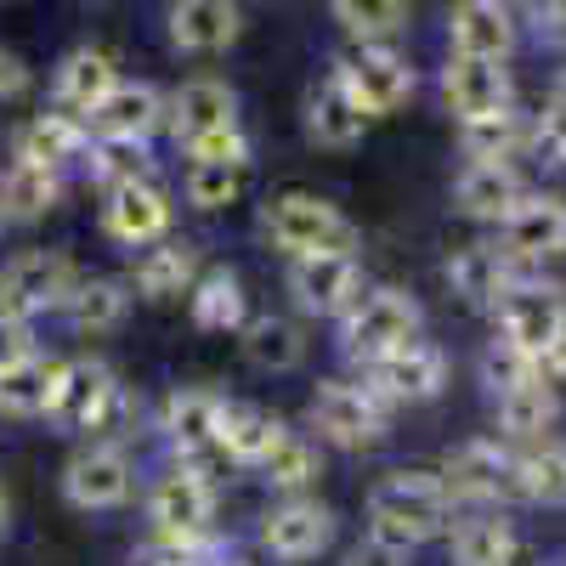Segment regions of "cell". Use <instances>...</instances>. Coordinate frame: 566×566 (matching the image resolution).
I'll return each mask as SVG.
<instances>
[{
    "instance_id": "obj_1",
    "label": "cell",
    "mask_w": 566,
    "mask_h": 566,
    "mask_svg": "<svg viewBox=\"0 0 566 566\" xmlns=\"http://www.w3.org/2000/svg\"><path fill=\"white\" fill-rule=\"evenodd\" d=\"M453 527V493L437 470H391L368 488V533H386L408 549Z\"/></svg>"
},
{
    "instance_id": "obj_2",
    "label": "cell",
    "mask_w": 566,
    "mask_h": 566,
    "mask_svg": "<svg viewBox=\"0 0 566 566\" xmlns=\"http://www.w3.org/2000/svg\"><path fill=\"white\" fill-rule=\"evenodd\" d=\"M499 340L515 352H527L549 386H560L566 374V290L544 277H522L499 301Z\"/></svg>"
},
{
    "instance_id": "obj_3",
    "label": "cell",
    "mask_w": 566,
    "mask_h": 566,
    "mask_svg": "<svg viewBox=\"0 0 566 566\" xmlns=\"http://www.w3.org/2000/svg\"><path fill=\"white\" fill-rule=\"evenodd\" d=\"M266 239L277 250H290V261L301 255H352L357 250V227L340 216V205H328L317 193H277L261 216Z\"/></svg>"
},
{
    "instance_id": "obj_4",
    "label": "cell",
    "mask_w": 566,
    "mask_h": 566,
    "mask_svg": "<svg viewBox=\"0 0 566 566\" xmlns=\"http://www.w3.org/2000/svg\"><path fill=\"white\" fill-rule=\"evenodd\" d=\"M419 323H424V312L408 290H391V283L386 290H363V301L340 317V346L352 363L368 368V363L402 352L408 340H419Z\"/></svg>"
},
{
    "instance_id": "obj_5",
    "label": "cell",
    "mask_w": 566,
    "mask_h": 566,
    "mask_svg": "<svg viewBox=\"0 0 566 566\" xmlns=\"http://www.w3.org/2000/svg\"><path fill=\"white\" fill-rule=\"evenodd\" d=\"M442 482L453 499H470V504H527V488H522V453L499 448L493 437H476L448 453L442 464Z\"/></svg>"
},
{
    "instance_id": "obj_6",
    "label": "cell",
    "mask_w": 566,
    "mask_h": 566,
    "mask_svg": "<svg viewBox=\"0 0 566 566\" xmlns=\"http://www.w3.org/2000/svg\"><path fill=\"white\" fill-rule=\"evenodd\" d=\"M335 80L346 85V97L363 108V119H386L413 97V69L391 45H352L335 63Z\"/></svg>"
},
{
    "instance_id": "obj_7",
    "label": "cell",
    "mask_w": 566,
    "mask_h": 566,
    "mask_svg": "<svg viewBox=\"0 0 566 566\" xmlns=\"http://www.w3.org/2000/svg\"><path fill=\"white\" fill-rule=\"evenodd\" d=\"M74 261L63 250H23L7 261L0 272V312L12 317H40V312H63L69 295H74Z\"/></svg>"
},
{
    "instance_id": "obj_8",
    "label": "cell",
    "mask_w": 566,
    "mask_h": 566,
    "mask_svg": "<svg viewBox=\"0 0 566 566\" xmlns=\"http://www.w3.org/2000/svg\"><path fill=\"white\" fill-rule=\"evenodd\" d=\"M306 419H312V431L323 442H335V448H374L386 437V408L374 402L363 386L352 380H323L306 402Z\"/></svg>"
},
{
    "instance_id": "obj_9",
    "label": "cell",
    "mask_w": 566,
    "mask_h": 566,
    "mask_svg": "<svg viewBox=\"0 0 566 566\" xmlns=\"http://www.w3.org/2000/svg\"><path fill=\"white\" fill-rule=\"evenodd\" d=\"M442 386H448V357L431 340H408L402 352L363 368V391L380 408H391V402H431V397H442Z\"/></svg>"
},
{
    "instance_id": "obj_10",
    "label": "cell",
    "mask_w": 566,
    "mask_h": 566,
    "mask_svg": "<svg viewBox=\"0 0 566 566\" xmlns=\"http://www.w3.org/2000/svg\"><path fill=\"white\" fill-rule=\"evenodd\" d=\"M290 301L306 317H346L363 301V261L357 255H301L283 277Z\"/></svg>"
},
{
    "instance_id": "obj_11",
    "label": "cell",
    "mask_w": 566,
    "mask_h": 566,
    "mask_svg": "<svg viewBox=\"0 0 566 566\" xmlns=\"http://www.w3.org/2000/svg\"><path fill=\"white\" fill-rule=\"evenodd\" d=\"M148 522L159 538H210L216 522V482L199 476L193 464H176L148 493Z\"/></svg>"
},
{
    "instance_id": "obj_12",
    "label": "cell",
    "mask_w": 566,
    "mask_h": 566,
    "mask_svg": "<svg viewBox=\"0 0 566 566\" xmlns=\"http://www.w3.org/2000/svg\"><path fill=\"white\" fill-rule=\"evenodd\" d=\"M499 250L515 266H538L566 255V199L560 193H527L499 221Z\"/></svg>"
},
{
    "instance_id": "obj_13",
    "label": "cell",
    "mask_w": 566,
    "mask_h": 566,
    "mask_svg": "<svg viewBox=\"0 0 566 566\" xmlns=\"http://www.w3.org/2000/svg\"><path fill=\"white\" fill-rule=\"evenodd\" d=\"M170 193L154 181V176H136V181H119L108 187V205H103V227H108V239L130 244V250H154L165 244V232H170Z\"/></svg>"
},
{
    "instance_id": "obj_14",
    "label": "cell",
    "mask_w": 566,
    "mask_h": 566,
    "mask_svg": "<svg viewBox=\"0 0 566 566\" xmlns=\"http://www.w3.org/2000/svg\"><path fill=\"white\" fill-rule=\"evenodd\" d=\"M80 125H85L91 142H130V148H148V136L165 125V97L148 80H119Z\"/></svg>"
},
{
    "instance_id": "obj_15",
    "label": "cell",
    "mask_w": 566,
    "mask_h": 566,
    "mask_svg": "<svg viewBox=\"0 0 566 566\" xmlns=\"http://www.w3.org/2000/svg\"><path fill=\"white\" fill-rule=\"evenodd\" d=\"M136 488V470L125 459V448L114 442H91L63 464V499L74 510H119Z\"/></svg>"
},
{
    "instance_id": "obj_16",
    "label": "cell",
    "mask_w": 566,
    "mask_h": 566,
    "mask_svg": "<svg viewBox=\"0 0 566 566\" xmlns=\"http://www.w3.org/2000/svg\"><path fill=\"white\" fill-rule=\"evenodd\" d=\"M165 125H170V136L181 142V148H193V142H205V136L239 130V97H232L227 80L199 74L165 103Z\"/></svg>"
},
{
    "instance_id": "obj_17",
    "label": "cell",
    "mask_w": 566,
    "mask_h": 566,
    "mask_svg": "<svg viewBox=\"0 0 566 566\" xmlns=\"http://www.w3.org/2000/svg\"><path fill=\"white\" fill-rule=\"evenodd\" d=\"M261 544L277 555V560H317L328 544H335V510L317 504V499H283L266 527H261Z\"/></svg>"
},
{
    "instance_id": "obj_18",
    "label": "cell",
    "mask_w": 566,
    "mask_h": 566,
    "mask_svg": "<svg viewBox=\"0 0 566 566\" xmlns=\"http://www.w3.org/2000/svg\"><path fill=\"white\" fill-rule=\"evenodd\" d=\"M114 397H119L114 368L97 363V357H74V363H63V386H57V402H52V424H63V431H97L103 413L114 408Z\"/></svg>"
},
{
    "instance_id": "obj_19",
    "label": "cell",
    "mask_w": 566,
    "mask_h": 566,
    "mask_svg": "<svg viewBox=\"0 0 566 566\" xmlns=\"http://www.w3.org/2000/svg\"><path fill=\"white\" fill-rule=\"evenodd\" d=\"M448 45L470 63H510L515 52V12L499 0H464L448 12Z\"/></svg>"
},
{
    "instance_id": "obj_20",
    "label": "cell",
    "mask_w": 566,
    "mask_h": 566,
    "mask_svg": "<svg viewBox=\"0 0 566 566\" xmlns=\"http://www.w3.org/2000/svg\"><path fill=\"white\" fill-rule=\"evenodd\" d=\"M442 97L459 114V125L488 119V114H510V69L504 63H470V57H448L442 69Z\"/></svg>"
},
{
    "instance_id": "obj_21",
    "label": "cell",
    "mask_w": 566,
    "mask_h": 566,
    "mask_svg": "<svg viewBox=\"0 0 566 566\" xmlns=\"http://www.w3.org/2000/svg\"><path fill=\"white\" fill-rule=\"evenodd\" d=\"M527 277V266H515L499 244H464L453 261H448V283H453V295L464 306H493L515 290V283Z\"/></svg>"
},
{
    "instance_id": "obj_22",
    "label": "cell",
    "mask_w": 566,
    "mask_h": 566,
    "mask_svg": "<svg viewBox=\"0 0 566 566\" xmlns=\"http://www.w3.org/2000/svg\"><path fill=\"white\" fill-rule=\"evenodd\" d=\"M239 34H244V12L227 7V0H181V7H170V45L176 52L216 57Z\"/></svg>"
},
{
    "instance_id": "obj_23",
    "label": "cell",
    "mask_w": 566,
    "mask_h": 566,
    "mask_svg": "<svg viewBox=\"0 0 566 566\" xmlns=\"http://www.w3.org/2000/svg\"><path fill=\"white\" fill-rule=\"evenodd\" d=\"M114 85H119V63L103 52V45H80V52H69V57L57 63V80H52L57 108H63L69 119H85Z\"/></svg>"
},
{
    "instance_id": "obj_24",
    "label": "cell",
    "mask_w": 566,
    "mask_h": 566,
    "mask_svg": "<svg viewBox=\"0 0 566 566\" xmlns=\"http://www.w3.org/2000/svg\"><path fill=\"white\" fill-rule=\"evenodd\" d=\"M216 419H221V397L205 391V386H187V391H170L165 402V437L176 442L181 459H221L216 448Z\"/></svg>"
},
{
    "instance_id": "obj_25",
    "label": "cell",
    "mask_w": 566,
    "mask_h": 566,
    "mask_svg": "<svg viewBox=\"0 0 566 566\" xmlns=\"http://www.w3.org/2000/svg\"><path fill=\"white\" fill-rule=\"evenodd\" d=\"M522 199H527V187H522V176H515V165H464L459 181H453V205L470 221L499 227Z\"/></svg>"
},
{
    "instance_id": "obj_26",
    "label": "cell",
    "mask_w": 566,
    "mask_h": 566,
    "mask_svg": "<svg viewBox=\"0 0 566 566\" xmlns=\"http://www.w3.org/2000/svg\"><path fill=\"white\" fill-rule=\"evenodd\" d=\"M448 560L453 566H515L522 560V533H515L499 510L464 515L448 533Z\"/></svg>"
},
{
    "instance_id": "obj_27",
    "label": "cell",
    "mask_w": 566,
    "mask_h": 566,
    "mask_svg": "<svg viewBox=\"0 0 566 566\" xmlns=\"http://www.w3.org/2000/svg\"><path fill=\"white\" fill-rule=\"evenodd\" d=\"M193 323L205 328V335H244V323H250V295H244V283L232 266H210L199 272L193 283Z\"/></svg>"
},
{
    "instance_id": "obj_28",
    "label": "cell",
    "mask_w": 566,
    "mask_h": 566,
    "mask_svg": "<svg viewBox=\"0 0 566 566\" xmlns=\"http://www.w3.org/2000/svg\"><path fill=\"white\" fill-rule=\"evenodd\" d=\"M283 424L261 408V402H239V397H221V419H216V448L232 464H261V453L277 442Z\"/></svg>"
},
{
    "instance_id": "obj_29",
    "label": "cell",
    "mask_w": 566,
    "mask_h": 566,
    "mask_svg": "<svg viewBox=\"0 0 566 566\" xmlns=\"http://www.w3.org/2000/svg\"><path fill=\"white\" fill-rule=\"evenodd\" d=\"M193 283H199V250H193V244H176V239L154 244L148 255L136 261V272H130V290H136L142 301L193 295Z\"/></svg>"
},
{
    "instance_id": "obj_30",
    "label": "cell",
    "mask_w": 566,
    "mask_h": 566,
    "mask_svg": "<svg viewBox=\"0 0 566 566\" xmlns=\"http://www.w3.org/2000/svg\"><path fill=\"white\" fill-rule=\"evenodd\" d=\"M85 148H91V136H85V125L69 119V114H34V119L18 130V165L52 170V176H57V165L80 159Z\"/></svg>"
},
{
    "instance_id": "obj_31",
    "label": "cell",
    "mask_w": 566,
    "mask_h": 566,
    "mask_svg": "<svg viewBox=\"0 0 566 566\" xmlns=\"http://www.w3.org/2000/svg\"><path fill=\"white\" fill-rule=\"evenodd\" d=\"M363 108L346 97V85L328 74L306 91V136L317 142V148H352V142L363 136Z\"/></svg>"
},
{
    "instance_id": "obj_32",
    "label": "cell",
    "mask_w": 566,
    "mask_h": 566,
    "mask_svg": "<svg viewBox=\"0 0 566 566\" xmlns=\"http://www.w3.org/2000/svg\"><path fill=\"white\" fill-rule=\"evenodd\" d=\"M63 386V363L57 357H29L18 368L0 374V413L7 419H34V413H52Z\"/></svg>"
},
{
    "instance_id": "obj_33",
    "label": "cell",
    "mask_w": 566,
    "mask_h": 566,
    "mask_svg": "<svg viewBox=\"0 0 566 566\" xmlns=\"http://www.w3.org/2000/svg\"><path fill=\"white\" fill-rule=\"evenodd\" d=\"M493 419H499V431L515 437V442H544V431L560 419V391L549 380L515 386V391L493 397Z\"/></svg>"
},
{
    "instance_id": "obj_34",
    "label": "cell",
    "mask_w": 566,
    "mask_h": 566,
    "mask_svg": "<svg viewBox=\"0 0 566 566\" xmlns=\"http://www.w3.org/2000/svg\"><path fill=\"white\" fill-rule=\"evenodd\" d=\"M255 470H261V482H266V488L301 499V493L323 476V459H317V442H312V437H301V431H290V424H283L277 442L261 453Z\"/></svg>"
},
{
    "instance_id": "obj_35",
    "label": "cell",
    "mask_w": 566,
    "mask_h": 566,
    "mask_svg": "<svg viewBox=\"0 0 566 566\" xmlns=\"http://www.w3.org/2000/svg\"><path fill=\"white\" fill-rule=\"evenodd\" d=\"M63 312H69V323L80 328V335H108V328H119L125 312H130V283H119V277H80Z\"/></svg>"
},
{
    "instance_id": "obj_36",
    "label": "cell",
    "mask_w": 566,
    "mask_h": 566,
    "mask_svg": "<svg viewBox=\"0 0 566 566\" xmlns=\"http://www.w3.org/2000/svg\"><path fill=\"white\" fill-rule=\"evenodd\" d=\"M244 357L261 368V374H290V368H301V357H306V335H301V323H290V317H250L244 323Z\"/></svg>"
},
{
    "instance_id": "obj_37",
    "label": "cell",
    "mask_w": 566,
    "mask_h": 566,
    "mask_svg": "<svg viewBox=\"0 0 566 566\" xmlns=\"http://www.w3.org/2000/svg\"><path fill=\"white\" fill-rule=\"evenodd\" d=\"M459 148L470 154V165H510L515 154L527 148V119L522 114H488V119H470L459 125Z\"/></svg>"
},
{
    "instance_id": "obj_38",
    "label": "cell",
    "mask_w": 566,
    "mask_h": 566,
    "mask_svg": "<svg viewBox=\"0 0 566 566\" xmlns=\"http://www.w3.org/2000/svg\"><path fill=\"white\" fill-rule=\"evenodd\" d=\"M328 18H335L357 45H386L391 34H402L408 29V7L402 0H335V7H328Z\"/></svg>"
},
{
    "instance_id": "obj_39",
    "label": "cell",
    "mask_w": 566,
    "mask_h": 566,
    "mask_svg": "<svg viewBox=\"0 0 566 566\" xmlns=\"http://www.w3.org/2000/svg\"><path fill=\"white\" fill-rule=\"evenodd\" d=\"M57 176L52 170H34V165H12L0 176V221H34L57 205Z\"/></svg>"
},
{
    "instance_id": "obj_40",
    "label": "cell",
    "mask_w": 566,
    "mask_h": 566,
    "mask_svg": "<svg viewBox=\"0 0 566 566\" xmlns=\"http://www.w3.org/2000/svg\"><path fill=\"white\" fill-rule=\"evenodd\" d=\"M250 187V165H187V205L193 210H227Z\"/></svg>"
},
{
    "instance_id": "obj_41",
    "label": "cell",
    "mask_w": 566,
    "mask_h": 566,
    "mask_svg": "<svg viewBox=\"0 0 566 566\" xmlns=\"http://www.w3.org/2000/svg\"><path fill=\"white\" fill-rule=\"evenodd\" d=\"M527 504H566V442H538L522 453Z\"/></svg>"
},
{
    "instance_id": "obj_42",
    "label": "cell",
    "mask_w": 566,
    "mask_h": 566,
    "mask_svg": "<svg viewBox=\"0 0 566 566\" xmlns=\"http://www.w3.org/2000/svg\"><path fill=\"white\" fill-rule=\"evenodd\" d=\"M533 380H544V374H538V363L527 352H515L510 340H488V352H482V386H493V397H504L515 386H533Z\"/></svg>"
},
{
    "instance_id": "obj_43",
    "label": "cell",
    "mask_w": 566,
    "mask_h": 566,
    "mask_svg": "<svg viewBox=\"0 0 566 566\" xmlns=\"http://www.w3.org/2000/svg\"><path fill=\"white\" fill-rule=\"evenodd\" d=\"M85 165H91V176H97L103 187H119V181L148 176V148H130V142H91Z\"/></svg>"
},
{
    "instance_id": "obj_44",
    "label": "cell",
    "mask_w": 566,
    "mask_h": 566,
    "mask_svg": "<svg viewBox=\"0 0 566 566\" xmlns=\"http://www.w3.org/2000/svg\"><path fill=\"white\" fill-rule=\"evenodd\" d=\"M527 154L544 165H566V103L549 97L538 119H527Z\"/></svg>"
},
{
    "instance_id": "obj_45",
    "label": "cell",
    "mask_w": 566,
    "mask_h": 566,
    "mask_svg": "<svg viewBox=\"0 0 566 566\" xmlns=\"http://www.w3.org/2000/svg\"><path fill=\"white\" fill-rule=\"evenodd\" d=\"M142 566H221V549L210 538H154L142 549Z\"/></svg>"
},
{
    "instance_id": "obj_46",
    "label": "cell",
    "mask_w": 566,
    "mask_h": 566,
    "mask_svg": "<svg viewBox=\"0 0 566 566\" xmlns=\"http://www.w3.org/2000/svg\"><path fill=\"white\" fill-rule=\"evenodd\" d=\"M29 357H34V335H29V323H23V317H12V312H0V374L18 368V363H29Z\"/></svg>"
},
{
    "instance_id": "obj_47",
    "label": "cell",
    "mask_w": 566,
    "mask_h": 566,
    "mask_svg": "<svg viewBox=\"0 0 566 566\" xmlns=\"http://www.w3.org/2000/svg\"><path fill=\"white\" fill-rule=\"evenodd\" d=\"M408 544L386 538V533H363V544L352 549V566H408Z\"/></svg>"
},
{
    "instance_id": "obj_48",
    "label": "cell",
    "mask_w": 566,
    "mask_h": 566,
    "mask_svg": "<svg viewBox=\"0 0 566 566\" xmlns=\"http://www.w3.org/2000/svg\"><path fill=\"white\" fill-rule=\"evenodd\" d=\"M23 85H29V69H23V57L0 45V97H18Z\"/></svg>"
},
{
    "instance_id": "obj_49",
    "label": "cell",
    "mask_w": 566,
    "mask_h": 566,
    "mask_svg": "<svg viewBox=\"0 0 566 566\" xmlns=\"http://www.w3.org/2000/svg\"><path fill=\"white\" fill-rule=\"evenodd\" d=\"M538 18H549V29H566V7H538Z\"/></svg>"
},
{
    "instance_id": "obj_50",
    "label": "cell",
    "mask_w": 566,
    "mask_h": 566,
    "mask_svg": "<svg viewBox=\"0 0 566 566\" xmlns=\"http://www.w3.org/2000/svg\"><path fill=\"white\" fill-rule=\"evenodd\" d=\"M7 515H12V504H7V493H0V533H7Z\"/></svg>"
},
{
    "instance_id": "obj_51",
    "label": "cell",
    "mask_w": 566,
    "mask_h": 566,
    "mask_svg": "<svg viewBox=\"0 0 566 566\" xmlns=\"http://www.w3.org/2000/svg\"><path fill=\"white\" fill-rule=\"evenodd\" d=\"M555 97H560V103H566V74H560V80H555Z\"/></svg>"
},
{
    "instance_id": "obj_52",
    "label": "cell",
    "mask_w": 566,
    "mask_h": 566,
    "mask_svg": "<svg viewBox=\"0 0 566 566\" xmlns=\"http://www.w3.org/2000/svg\"><path fill=\"white\" fill-rule=\"evenodd\" d=\"M544 566H566V555H555V560H544Z\"/></svg>"
}]
</instances>
